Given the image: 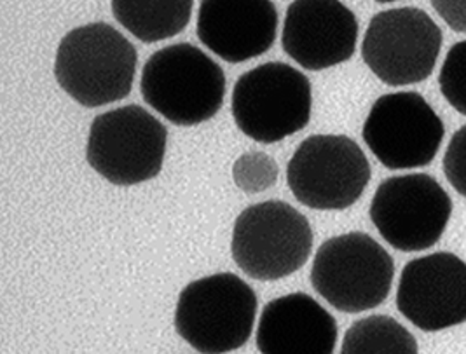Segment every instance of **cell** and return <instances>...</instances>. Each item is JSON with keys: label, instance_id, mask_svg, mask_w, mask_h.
<instances>
[{"label": "cell", "instance_id": "cell-1", "mask_svg": "<svg viewBox=\"0 0 466 354\" xmlns=\"http://www.w3.org/2000/svg\"><path fill=\"white\" fill-rule=\"evenodd\" d=\"M135 72V46L104 21L70 30L56 51V81L72 100L87 108L127 98Z\"/></svg>", "mask_w": 466, "mask_h": 354}, {"label": "cell", "instance_id": "cell-2", "mask_svg": "<svg viewBox=\"0 0 466 354\" xmlns=\"http://www.w3.org/2000/svg\"><path fill=\"white\" fill-rule=\"evenodd\" d=\"M140 89L146 104L177 126L210 121L226 96V76L199 47L182 42L148 58Z\"/></svg>", "mask_w": 466, "mask_h": 354}, {"label": "cell", "instance_id": "cell-3", "mask_svg": "<svg viewBox=\"0 0 466 354\" xmlns=\"http://www.w3.org/2000/svg\"><path fill=\"white\" fill-rule=\"evenodd\" d=\"M257 306L248 283L233 272H218L182 290L175 329L198 353H231L252 337Z\"/></svg>", "mask_w": 466, "mask_h": 354}, {"label": "cell", "instance_id": "cell-4", "mask_svg": "<svg viewBox=\"0 0 466 354\" xmlns=\"http://www.w3.org/2000/svg\"><path fill=\"white\" fill-rule=\"evenodd\" d=\"M395 278V262L381 245L363 232H348L319 247L311 285L340 313L376 309L388 298Z\"/></svg>", "mask_w": 466, "mask_h": 354}, {"label": "cell", "instance_id": "cell-5", "mask_svg": "<svg viewBox=\"0 0 466 354\" xmlns=\"http://www.w3.org/2000/svg\"><path fill=\"white\" fill-rule=\"evenodd\" d=\"M309 79L287 63L269 62L243 74L233 89L234 123L258 144H276L311 121Z\"/></svg>", "mask_w": 466, "mask_h": 354}, {"label": "cell", "instance_id": "cell-6", "mask_svg": "<svg viewBox=\"0 0 466 354\" xmlns=\"http://www.w3.org/2000/svg\"><path fill=\"white\" fill-rule=\"evenodd\" d=\"M168 131L146 108L127 105L95 117L86 159L114 186H138L163 169Z\"/></svg>", "mask_w": 466, "mask_h": 354}, {"label": "cell", "instance_id": "cell-7", "mask_svg": "<svg viewBox=\"0 0 466 354\" xmlns=\"http://www.w3.org/2000/svg\"><path fill=\"white\" fill-rule=\"evenodd\" d=\"M313 250L308 218L285 201L252 205L236 218V266L257 281H278L299 271Z\"/></svg>", "mask_w": 466, "mask_h": 354}, {"label": "cell", "instance_id": "cell-8", "mask_svg": "<svg viewBox=\"0 0 466 354\" xmlns=\"http://www.w3.org/2000/svg\"><path fill=\"white\" fill-rule=\"evenodd\" d=\"M372 171L360 146L344 135L306 138L287 167V184L300 205L321 211L353 207Z\"/></svg>", "mask_w": 466, "mask_h": 354}, {"label": "cell", "instance_id": "cell-9", "mask_svg": "<svg viewBox=\"0 0 466 354\" xmlns=\"http://www.w3.org/2000/svg\"><path fill=\"white\" fill-rule=\"evenodd\" d=\"M442 42V30L423 9L395 7L372 16L361 58L381 83L410 86L433 74Z\"/></svg>", "mask_w": 466, "mask_h": 354}, {"label": "cell", "instance_id": "cell-10", "mask_svg": "<svg viewBox=\"0 0 466 354\" xmlns=\"http://www.w3.org/2000/svg\"><path fill=\"white\" fill-rule=\"evenodd\" d=\"M451 215L449 194L426 173L386 178L370 203V220L382 239L405 253L435 247Z\"/></svg>", "mask_w": 466, "mask_h": 354}, {"label": "cell", "instance_id": "cell-11", "mask_svg": "<svg viewBox=\"0 0 466 354\" xmlns=\"http://www.w3.org/2000/svg\"><path fill=\"white\" fill-rule=\"evenodd\" d=\"M363 142L388 169L428 167L437 157L445 127L420 93H390L372 105L361 129Z\"/></svg>", "mask_w": 466, "mask_h": 354}, {"label": "cell", "instance_id": "cell-12", "mask_svg": "<svg viewBox=\"0 0 466 354\" xmlns=\"http://www.w3.org/2000/svg\"><path fill=\"white\" fill-rule=\"evenodd\" d=\"M397 309L423 332L466 323V262L449 251L430 253L403 268Z\"/></svg>", "mask_w": 466, "mask_h": 354}, {"label": "cell", "instance_id": "cell-13", "mask_svg": "<svg viewBox=\"0 0 466 354\" xmlns=\"http://www.w3.org/2000/svg\"><path fill=\"white\" fill-rule=\"evenodd\" d=\"M357 41L359 21L340 0H294L287 9L281 46L306 70L319 72L351 60Z\"/></svg>", "mask_w": 466, "mask_h": 354}, {"label": "cell", "instance_id": "cell-14", "mask_svg": "<svg viewBox=\"0 0 466 354\" xmlns=\"http://www.w3.org/2000/svg\"><path fill=\"white\" fill-rule=\"evenodd\" d=\"M196 32L224 62H248L273 47L278 11L271 0H201Z\"/></svg>", "mask_w": 466, "mask_h": 354}, {"label": "cell", "instance_id": "cell-15", "mask_svg": "<svg viewBox=\"0 0 466 354\" xmlns=\"http://www.w3.org/2000/svg\"><path fill=\"white\" fill-rule=\"evenodd\" d=\"M338 334L334 316L313 297L290 293L264 308L257 329V349L262 354H332Z\"/></svg>", "mask_w": 466, "mask_h": 354}, {"label": "cell", "instance_id": "cell-16", "mask_svg": "<svg viewBox=\"0 0 466 354\" xmlns=\"http://www.w3.org/2000/svg\"><path fill=\"white\" fill-rule=\"evenodd\" d=\"M194 0H112V15L138 41H167L189 25Z\"/></svg>", "mask_w": 466, "mask_h": 354}, {"label": "cell", "instance_id": "cell-17", "mask_svg": "<svg viewBox=\"0 0 466 354\" xmlns=\"http://www.w3.org/2000/svg\"><path fill=\"white\" fill-rule=\"evenodd\" d=\"M342 354H416L418 340L390 316H369L355 321L344 335Z\"/></svg>", "mask_w": 466, "mask_h": 354}, {"label": "cell", "instance_id": "cell-18", "mask_svg": "<svg viewBox=\"0 0 466 354\" xmlns=\"http://www.w3.org/2000/svg\"><path fill=\"white\" fill-rule=\"evenodd\" d=\"M278 173L273 157L264 152H247L234 163V184L247 194H257L275 187Z\"/></svg>", "mask_w": 466, "mask_h": 354}, {"label": "cell", "instance_id": "cell-19", "mask_svg": "<svg viewBox=\"0 0 466 354\" xmlns=\"http://www.w3.org/2000/svg\"><path fill=\"white\" fill-rule=\"evenodd\" d=\"M441 93L456 112L466 116V41L456 42L439 74Z\"/></svg>", "mask_w": 466, "mask_h": 354}, {"label": "cell", "instance_id": "cell-20", "mask_svg": "<svg viewBox=\"0 0 466 354\" xmlns=\"http://www.w3.org/2000/svg\"><path fill=\"white\" fill-rule=\"evenodd\" d=\"M442 167L447 182L466 199V126L452 135L445 150Z\"/></svg>", "mask_w": 466, "mask_h": 354}, {"label": "cell", "instance_id": "cell-21", "mask_svg": "<svg viewBox=\"0 0 466 354\" xmlns=\"http://www.w3.org/2000/svg\"><path fill=\"white\" fill-rule=\"evenodd\" d=\"M437 15L445 25L458 32L466 34V0H430Z\"/></svg>", "mask_w": 466, "mask_h": 354}, {"label": "cell", "instance_id": "cell-22", "mask_svg": "<svg viewBox=\"0 0 466 354\" xmlns=\"http://www.w3.org/2000/svg\"><path fill=\"white\" fill-rule=\"evenodd\" d=\"M376 2H380V4H390V2H399V0H376Z\"/></svg>", "mask_w": 466, "mask_h": 354}]
</instances>
